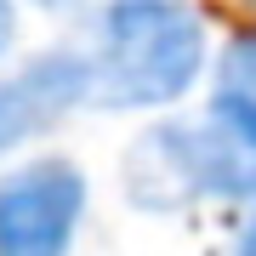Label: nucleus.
<instances>
[{
  "label": "nucleus",
  "mask_w": 256,
  "mask_h": 256,
  "mask_svg": "<svg viewBox=\"0 0 256 256\" xmlns=\"http://www.w3.org/2000/svg\"><path fill=\"white\" fill-rule=\"evenodd\" d=\"M234 256H256V216L245 222V234H239V245H234Z\"/></svg>",
  "instance_id": "7"
},
{
  "label": "nucleus",
  "mask_w": 256,
  "mask_h": 256,
  "mask_svg": "<svg viewBox=\"0 0 256 256\" xmlns=\"http://www.w3.org/2000/svg\"><path fill=\"white\" fill-rule=\"evenodd\" d=\"M12 40H18V6H12V0H0V57L12 52Z\"/></svg>",
  "instance_id": "6"
},
{
  "label": "nucleus",
  "mask_w": 256,
  "mask_h": 256,
  "mask_svg": "<svg viewBox=\"0 0 256 256\" xmlns=\"http://www.w3.org/2000/svg\"><path fill=\"white\" fill-rule=\"evenodd\" d=\"M200 68L205 28L182 0H114L86 57L92 102L102 108H165L194 92Z\"/></svg>",
  "instance_id": "1"
},
{
  "label": "nucleus",
  "mask_w": 256,
  "mask_h": 256,
  "mask_svg": "<svg viewBox=\"0 0 256 256\" xmlns=\"http://www.w3.org/2000/svg\"><path fill=\"white\" fill-rule=\"evenodd\" d=\"M86 97H92L86 57H40L12 80H0V154H12L23 137H34L40 126H52Z\"/></svg>",
  "instance_id": "4"
},
{
  "label": "nucleus",
  "mask_w": 256,
  "mask_h": 256,
  "mask_svg": "<svg viewBox=\"0 0 256 256\" xmlns=\"http://www.w3.org/2000/svg\"><path fill=\"white\" fill-rule=\"evenodd\" d=\"M216 92L256 108V34L228 40V52H222V63H216Z\"/></svg>",
  "instance_id": "5"
},
{
  "label": "nucleus",
  "mask_w": 256,
  "mask_h": 256,
  "mask_svg": "<svg viewBox=\"0 0 256 256\" xmlns=\"http://www.w3.org/2000/svg\"><path fill=\"white\" fill-rule=\"evenodd\" d=\"M86 216V176L68 160H34L0 176V256H68Z\"/></svg>",
  "instance_id": "3"
},
{
  "label": "nucleus",
  "mask_w": 256,
  "mask_h": 256,
  "mask_svg": "<svg viewBox=\"0 0 256 256\" xmlns=\"http://www.w3.org/2000/svg\"><path fill=\"white\" fill-rule=\"evenodd\" d=\"M131 200H256V108L216 97L200 120L148 131L131 154Z\"/></svg>",
  "instance_id": "2"
}]
</instances>
